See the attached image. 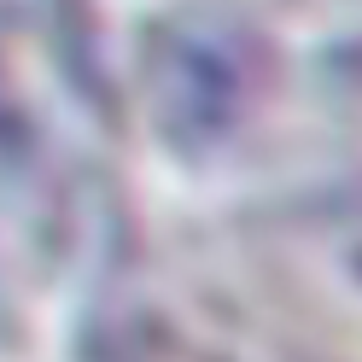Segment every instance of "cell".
<instances>
[{
	"label": "cell",
	"mask_w": 362,
	"mask_h": 362,
	"mask_svg": "<svg viewBox=\"0 0 362 362\" xmlns=\"http://www.w3.org/2000/svg\"><path fill=\"white\" fill-rule=\"evenodd\" d=\"M252 94V59L211 18H181L158 35L152 53V105L181 146H205L228 134Z\"/></svg>",
	"instance_id": "obj_1"
}]
</instances>
